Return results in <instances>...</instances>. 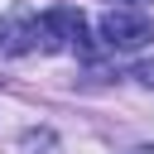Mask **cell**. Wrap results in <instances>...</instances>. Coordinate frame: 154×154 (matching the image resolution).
I'll return each instance as SVG.
<instances>
[{
  "mask_svg": "<svg viewBox=\"0 0 154 154\" xmlns=\"http://www.w3.org/2000/svg\"><path fill=\"white\" fill-rule=\"evenodd\" d=\"M116 5H130V10H140V5H144V0H116Z\"/></svg>",
  "mask_w": 154,
  "mask_h": 154,
  "instance_id": "obj_4",
  "label": "cell"
},
{
  "mask_svg": "<svg viewBox=\"0 0 154 154\" xmlns=\"http://www.w3.org/2000/svg\"><path fill=\"white\" fill-rule=\"evenodd\" d=\"M38 48H82V53H91V43H87V19H82V10L77 5H53L48 14H38Z\"/></svg>",
  "mask_w": 154,
  "mask_h": 154,
  "instance_id": "obj_1",
  "label": "cell"
},
{
  "mask_svg": "<svg viewBox=\"0 0 154 154\" xmlns=\"http://www.w3.org/2000/svg\"><path fill=\"white\" fill-rule=\"evenodd\" d=\"M149 38H154V24H149V14H144V10L111 5V10L101 14V43H106V48L130 53V48H144Z\"/></svg>",
  "mask_w": 154,
  "mask_h": 154,
  "instance_id": "obj_2",
  "label": "cell"
},
{
  "mask_svg": "<svg viewBox=\"0 0 154 154\" xmlns=\"http://www.w3.org/2000/svg\"><path fill=\"white\" fill-rule=\"evenodd\" d=\"M135 77H140V82H144V87H154V67H140V72H135Z\"/></svg>",
  "mask_w": 154,
  "mask_h": 154,
  "instance_id": "obj_3",
  "label": "cell"
},
{
  "mask_svg": "<svg viewBox=\"0 0 154 154\" xmlns=\"http://www.w3.org/2000/svg\"><path fill=\"white\" fill-rule=\"evenodd\" d=\"M125 154H154V149H149V144H140V149H125Z\"/></svg>",
  "mask_w": 154,
  "mask_h": 154,
  "instance_id": "obj_5",
  "label": "cell"
}]
</instances>
